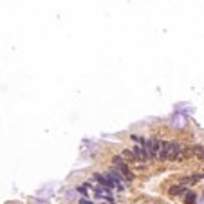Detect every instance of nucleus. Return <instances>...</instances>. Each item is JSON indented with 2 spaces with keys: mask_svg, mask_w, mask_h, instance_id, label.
Listing matches in <instances>:
<instances>
[{
  "mask_svg": "<svg viewBox=\"0 0 204 204\" xmlns=\"http://www.w3.org/2000/svg\"><path fill=\"white\" fill-rule=\"evenodd\" d=\"M177 155H181V144L170 143L168 144V157H166V159H175Z\"/></svg>",
  "mask_w": 204,
  "mask_h": 204,
  "instance_id": "nucleus-1",
  "label": "nucleus"
},
{
  "mask_svg": "<svg viewBox=\"0 0 204 204\" xmlns=\"http://www.w3.org/2000/svg\"><path fill=\"white\" fill-rule=\"evenodd\" d=\"M132 159H137V161H146V159H150L146 154H144V150L141 146H136V148H132Z\"/></svg>",
  "mask_w": 204,
  "mask_h": 204,
  "instance_id": "nucleus-2",
  "label": "nucleus"
},
{
  "mask_svg": "<svg viewBox=\"0 0 204 204\" xmlns=\"http://www.w3.org/2000/svg\"><path fill=\"white\" fill-rule=\"evenodd\" d=\"M107 177H108L110 181H114V186H118L119 190L123 188V186H121L123 177H121V173H119V172H114V170H112V172H108V173H107Z\"/></svg>",
  "mask_w": 204,
  "mask_h": 204,
  "instance_id": "nucleus-3",
  "label": "nucleus"
},
{
  "mask_svg": "<svg viewBox=\"0 0 204 204\" xmlns=\"http://www.w3.org/2000/svg\"><path fill=\"white\" fill-rule=\"evenodd\" d=\"M181 193H186V188H184L183 184H179V186H173V188H170V195H181Z\"/></svg>",
  "mask_w": 204,
  "mask_h": 204,
  "instance_id": "nucleus-4",
  "label": "nucleus"
},
{
  "mask_svg": "<svg viewBox=\"0 0 204 204\" xmlns=\"http://www.w3.org/2000/svg\"><path fill=\"white\" fill-rule=\"evenodd\" d=\"M168 144L170 143H161V150H159V159H166L168 157Z\"/></svg>",
  "mask_w": 204,
  "mask_h": 204,
  "instance_id": "nucleus-5",
  "label": "nucleus"
},
{
  "mask_svg": "<svg viewBox=\"0 0 204 204\" xmlns=\"http://www.w3.org/2000/svg\"><path fill=\"white\" fill-rule=\"evenodd\" d=\"M184 201L190 204V202H193L195 201V193H186V197H184Z\"/></svg>",
  "mask_w": 204,
  "mask_h": 204,
  "instance_id": "nucleus-6",
  "label": "nucleus"
},
{
  "mask_svg": "<svg viewBox=\"0 0 204 204\" xmlns=\"http://www.w3.org/2000/svg\"><path fill=\"white\" fill-rule=\"evenodd\" d=\"M193 150H195V148H186L183 152V157H191V155H193Z\"/></svg>",
  "mask_w": 204,
  "mask_h": 204,
  "instance_id": "nucleus-7",
  "label": "nucleus"
},
{
  "mask_svg": "<svg viewBox=\"0 0 204 204\" xmlns=\"http://www.w3.org/2000/svg\"><path fill=\"white\" fill-rule=\"evenodd\" d=\"M125 163V161H123V157H119V155H116V157H114V164H118V166H119V164H123Z\"/></svg>",
  "mask_w": 204,
  "mask_h": 204,
  "instance_id": "nucleus-8",
  "label": "nucleus"
},
{
  "mask_svg": "<svg viewBox=\"0 0 204 204\" xmlns=\"http://www.w3.org/2000/svg\"><path fill=\"white\" fill-rule=\"evenodd\" d=\"M123 155H125V157H132V150H125Z\"/></svg>",
  "mask_w": 204,
  "mask_h": 204,
  "instance_id": "nucleus-9",
  "label": "nucleus"
},
{
  "mask_svg": "<svg viewBox=\"0 0 204 204\" xmlns=\"http://www.w3.org/2000/svg\"><path fill=\"white\" fill-rule=\"evenodd\" d=\"M78 190H80V191H82V193H87V186H80V188H78Z\"/></svg>",
  "mask_w": 204,
  "mask_h": 204,
  "instance_id": "nucleus-10",
  "label": "nucleus"
},
{
  "mask_svg": "<svg viewBox=\"0 0 204 204\" xmlns=\"http://www.w3.org/2000/svg\"><path fill=\"white\" fill-rule=\"evenodd\" d=\"M80 204H92V202H90L89 199H82V202H80Z\"/></svg>",
  "mask_w": 204,
  "mask_h": 204,
  "instance_id": "nucleus-11",
  "label": "nucleus"
},
{
  "mask_svg": "<svg viewBox=\"0 0 204 204\" xmlns=\"http://www.w3.org/2000/svg\"><path fill=\"white\" fill-rule=\"evenodd\" d=\"M199 157H201V159H204V152H202V154H199Z\"/></svg>",
  "mask_w": 204,
  "mask_h": 204,
  "instance_id": "nucleus-12",
  "label": "nucleus"
}]
</instances>
